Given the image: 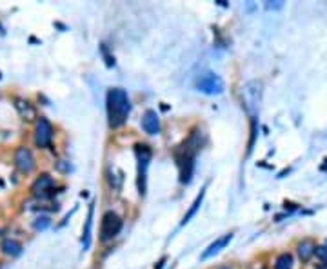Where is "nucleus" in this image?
Returning a JSON list of instances; mask_svg holds the SVG:
<instances>
[{"mask_svg":"<svg viewBox=\"0 0 327 269\" xmlns=\"http://www.w3.org/2000/svg\"><path fill=\"white\" fill-rule=\"evenodd\" d=\"M204 142H206V135L200 127H195L189 133L188 140L178 149L174 151V159H176V166L180 169V182L182 184H189L193 180V173H195V160L198 151L202 149Z\"/></svg>","mask_w":327,"mask_h":269,"instance_id":"1","label":"nucleus"},{"mask_svg":"<svg viewBox=\"0 0 327 269\" xmlns=\"http://www.w3.org/2000/svg\"><path fill=\"white\" fill-rule=\"evenodd\" d=\"M105 109H107L109 127H113V129L122 127L131 113V100H129L127 91L122 88H111L105 97Z\"/></svg>","mask_w":327,"mask_h":269,"instance_id":"2","label":"nucleus"},{"mask_svg":"<svg viewBox=\"0 0 327 269\" xmlns=\"http://www.w3.org/2000/svg\"><path fill=\"white\" fill-rule=\"evenodd\" d=\"M135 153H137V160H138V179H137L138 195L144 197L147 189V167H149L153 153H151V147L147 144H137L135 145Z\"/></svg>","mask_w":327,"mask_h":269,"instance_id":"3","label":"nucleus"},{"mask_svg":"<svg viewBox=\"0 0 327 269\" xmlns=\"http://www.w3.org/2000/svg\"><path fill=\"white\" fill-rule=\"evenodd\" d=\"M122 226H124V222H122V218L115 211L104 213L102 220H100V236H98L100 242L105 244V242L113 240L122 231Z\"/></svg>","mask_w":327,"mask_h":269,"instance_id":"4","label":"nucleus"},{"mask_svg":"<svg viewBox=\"0 0 327 269\" xmlns=\"http://www.w3.org/2000/svg\"><path fill=\"white\" fill-rule=\"evenodd\" d=\"M195 88L204 95H220L224 93V80L213 71H206L196 78Z\"/></svg>","mask_w":327,"mask_h":269,"instance_id":"5","label":"nucleus"},{"mask_svg":"<svg viewBox=\"0 0 327 269\" xmlns=\"http://www.w3.org/2000/svg\"><path fill=\"white\" fill-rule=\"evenodd\" d=\"M53 126L46 117H40L36 120L35 126V144L38 147H49L51 145V140H53Z\"/></svg>","mask_w":327,"mask_h":269,"instance_id":"6","label":"nucleus"},{"mask_svg":"<svg viewBox=\"0 0 327 269\" xmlns=\"http://www.w3.org/2000/svg\"><path fill=\"white\" fill-rule=\"evenodd\" d=\"M260 88L262 84L258 80H251V82L245 84L244 88V104H245V109L249 111L253 118H255V113L258 109V102H260Z\"/></svg>","mask_w":327,"mask_h":269,"instance_id":"7","label":"nucleus"},{"mask_svg":"<svg viewBox=\"0 0 327 269\" xmlns=\"http://www.w3.org/2000/svg\"><path fill=\"white\" fill-rule=\"evenodd\" d=\"M53 187H55V180L51 175L48 173H42L40 177L31 184V193L38 197V198H49V197H53L56 191H53Z\"/></svg>","mask_w":327,"mask_h":269,"instance_id":"8","label":"nucleus"},{"mask_svg":"<svg viewBox=\"0 0 327 269\" xmlns=\"http://www.w3.org/2000/svg\"><path fill=\"white\" fill-rule=\"evenodd\" d=\"M15 166L18 167V171L22 173H31L35 167V159H33V153L29 151L26 145L17 147L15 151Z\"/></svg>","mask_w":327,"mask_h":269,"instance_id":"9","label":"nucleus"},{"mask_svg":"<svg viewBox=\"0 0 327 269\" xmlns=\"http://www.w3.org/2000/svg\"><path fill=\"white\" fill-rule=\"evenodd\" d=\"M142 129L151 137L160 133V118H158V113L155 109H147L142 115Z\"/></svg>","mask_w":327,"mask_h":269,"instance_id":"10","label":"nucleus"},{"mask_svg":"<svg viewBox=\"0 0 327 269\" xmlns=\"http://www.w3.org/2000/svg\"><path fill=\"white\" fill-rule=\"evenodd\" d=\"M233 240V233H227V235H224V236H220V238H216L211 246H209L206 251H204L202 255H200V260H207V258H211V256H215L216 253H220L229 242Z\"/></svg>","mask_w":327,"mask_h":269,"instance_id":"11","label":"nucleus"},{"mask_svg":"<svg viewBox=\"0 0 327 269\" xmlns=\"http://www.w3.org/2000/svg\"><path fill=\"white\" fill-rule=\"evenodd\" d=\"M296 253H298L300 260H304V262H307L311 256L316 253V244H314L313 240H309V238H306V240H302L296 246Z\"/></svg>","mask_w":327,"mask_h":269,"instance_id":"12","label":"nucleus"},{"mask_svg":"<svg viewBox=\"0 0 327 269\" xmlns=\"http://www.w3.org/2000/svg\"><path fill=\"white\" fill-rule=\"evenodd\" d=\"M15 106H17V109H18V113H20V117L24 118V120H33V118H36V111L31 102L22 100V98H17V104H15Z\"/></svg>","mask_w":327,"mask_h":269,"instance_id":"13","label":"nucleus"},{"mask_svg":"<svg viewBox=\"0 0 327 269\" xmlns=\"http://www.w3.org/2000/svg\"><path fill=\"white\" fill-rule=\"evenodd\" d=\"M204 197H206V186L202 187V191L198 193V197L195 198V202L191 204V207H189V211L186 215H184V218H182L180 222V226H186L193 216H195L196 213H198V209H200V206H202V202H204Z\"/></svg>","mask_w":327,"mask_h":269,"instance_id":"14","label":"nucleus"},{"mask_svg":"<svg viewBox=\"0 0 327 269\" xmlns=\"http://www.w3.org/2000/svg\"><path fill=\"white\" fill-rule=\"evenodd\" d=\"M0 249L9 256H18L22 253V244L20 242L13 240V238H6V240H2Z\"/></svg>","mask_w":327,"mask_h":269,"instance_id":"15","label":"nucleus"},{"mask_svg":"<svg viewBox=\"0 0 327 269\" xmlns=\"http://www.w3.org/2000/svg\"><path fill=\"white\" fill-rule=\"evenodd\" d=\"M93 215H95V202H91V204H89V211H87V220H86V229H84V251L89 248L91 228H93Z\"/></svg>","mask_w":327,"mask_h":269,"instance_id":"16","label":"nucleus"},{"mask_svg":"<svg viewBox=\"0 0 327 269\" xmlns=\"http://www.w3.org/2000/svg\"><path fill=\"white\" fill-rule=\"evenodd\" d=\"M275 269H293V255L291 253H282L275 260Z\"/></svg>","mask_w":327,"mask_h":269,"instance_id":"17","label":"nucleus"},{"mask_svg":"<svg viewBox=\"0 0 327 269\" xmlns=\"http://www.w3.org/2000/svg\"><path fill=\"white\" fill-rule=\"evenodd\" d=\"M49 224H51V220H49L48 216H38V218L33 222V228H35L36 231H44V229L49 228Z\"/></svg>","mask_w":327,"mask_h":269,"instance_id":"18","label":"nucleus"},{"mask_svg":"<svg viewBox=\"0 0 327 269\" xmlns=\"http://www.w3.org/2000/svg\"><path fill=\"white\" fill-rule=\"evenodd\" d=\"M255 138H257V118H253V120H251V140H249V147H247V155L253 151Z\"/></svg>","mask_w":327,"mask_h":269,"instance_id":"19","label":"nucleus"},{"mask_svg":"<svg viewBox=\"0 0 327 269\" xmlns=\"http://www.w3.org/2000/svg\"><path fill=\"white\" fill-rule=\"evenodd\" d=\"M316 256L322 258V260L327 264V246H320V248H316Z\"/></svg>","mask_w":327,"mask_h":269,"instance_id":"20","label":"nucleus"},{"mask_svg":"<svg viewBox=\"0 0 327 269\" xmlns=\"http://www.w3.org/2000/svg\"><path fill=\"white\" fill-rule=\"evenodd\" d=\"M284 7V2H267L265 4V9H269V11H275V9H282Z\"/></svg>","mask_w":327,"mask_h":269,"instance_id":"21","label":"nucleus"},{"mask_svg":"<svg viewBox=\"0 0 327 269\" xmlns=\"http://www.w3.org/2000/svg\"><path fill=\"white\" fill-rule=\"evenodd\" d=\"M102 53H104V56H105V62H107V66H109V68L115 66V58L107 55V49H105V46H102Z\"/></svg>","mask_w":327,"mask_h":269,"instance_id":"22","label":"nucleus"},{"mask_svg":"<svg viewBox=\"0 0 327 269\" xmlns=\"http://www.w3.org/2000/svg\"><path fill=\"white\" fill-rule=\"evenodd\" d=\"M218 269H231L229 266H222V268H218Z\"/></svg>","mask_w":327,"mask_h":269,"instance_id":"23","label":"nucleus"}]
</instances>
